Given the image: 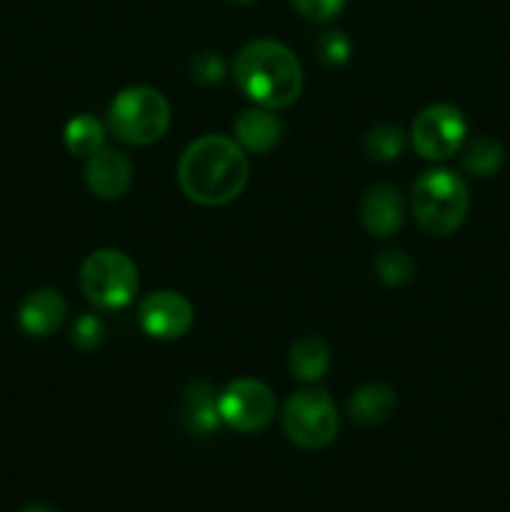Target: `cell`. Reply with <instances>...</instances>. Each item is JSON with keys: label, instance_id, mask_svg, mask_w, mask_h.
<instances>
[{"label": "cell", "instance_id": "obj_1", "mask_svg": "<svg viewBox=\"0 0 510 512\" xmlns=\"http://www.w3.org/2000/svg\"><path fill=\"white\" fill-rule=\"evenodd\" d=\"M248 175V155L228 135H203L193 140L178 163L180 190L205 208L233 203L248 185Z\"/></svg>", "mask_w": 510, "mask_h": 512}, {"label": "cell", "instance_id": "obj_2", "mask_svg": "<svg viewBox=\"0 0 510 512\" xmlns=\"http://www.w3.org/2000/svg\"><path fill=\"white\" fill-rule=\"evenodd\" d=\"M235 85L245 98L268 110L290 108L303 90V68L288 45L278 40H253L233 63Z\"/></svg>", "mask_w": 510, "mask_h": 512}, {"label": "cell", "instance_id": "obj_3", "mask_svg": "<svg viewBox=\"0 0 510 512\" xmlns=\"http://www.w3.org/2000/svg\"><path fill=\"white\" fill-rule=\"evenodd\" d=\"M410 205L425 233L450 235L463 225L470 208V195L453 170L438 168L415 180Z\"/></svg>", "mask_w": 510, "mask_h": 512}, {"label": "cell", "instance_id": "obj_4", "mask_svg": "<svg viewBox=\"0 0 510 512\" xmlns=\"http://www.w3.org/2000/svg\"><path fill=\"white\" fill-rule=\"evenodd\" d=\"M108 125L115 138L128 145H150L170 128V103L150 85L120 90L108 108Z\"/></svg>", "mask_w": 510, "mask_h": 512}, {"label": "cell", "instance_id": "obj_5", "mask_svg": "<svg viewBox=\"0 0 510 512\" xmlns=\"http://www.w3.org/2000/svg\"><path fill=\"white\" fill-rule=\"evenodd\" d=\"M138 285V268L120 250H95L85 258L83 268H80V288L95 308H125V305L133 303Z\"/></svg>", "mask_w": 510, "mask_h": 512}, {"label": "cell", "instance_id": "obj_6", "mask_svg": "<svg viewBox=\"0 0 510 512\" xmlns=\"http://www.w3.org/2000/svg\"><path fill=\"white\" fill-rule=\"evenodd\" d=\"M338 425V410L325 390H300L283 408V430L298 448H325L338 435Z\"/></svg>", "mask_w": 510, "mask_h": 512}, {"label": "cell", "instance_id": "obj_7", "mask_svg": "<svg viewBox=\"0 0 510 512\" xmlns=\"http://www.w3.org/2000/svg\"><path fill=\"white\" fill-rule=\"evenodd\" d=\"M465 135H468L465 115L448 103H435L420 110L410 130L415 153L425 160H445L455 155L463 148Z\"/></svg>", "mask_w": 510, "mask_h": 512}, {"label": "cell", "instance_id": "obj_8", "mask_svg": "<svg viewBox=\"0 0 510 512\" xmlns=\"http://www.w3.org/2000/svg\"><path fill=\"white\" fill-rule=\"evenodd\" d=\"M218 413L238 433H258L275 415V395L255 378H238L218 393Z\"/></svg>", "mask_w": 510, "mask_h": 512}, {"label": "cell", "instance_id": "obj_9", "mask_svg": "<svg viewBox=\"0 0 510 512\" xmlns=\"http://www.w3.org/2000/svg\"><path fill=\"white\" fill-rule=\"evenodd\" d=\"M138 323L150 338L178 340L193 328L195 310L185 295L175 290H158L140 303Z\"/></svg>", "mask_w": 510, "mask_h": 512}, {"label": "cell", "instance_id": "obj_10", "mask_svg": "<svg viewBox=\"0 0 510 512\" xmlns=\"http://www.w3.org/2000/svg\"><path fill=\"white\" fill-rule=\"evenodd\" d=\"M133 180V165L120 150L100 148L93 153L85 165V183L93 195L103 200H115L130 188Z\"/></svg>", "mask_w": 510, "mask_h": 512}, {"label": "cell", "instance_id": "obj_11", "mask_svg": "<svg viewBox=\"0 0 510 512\" xmlns=\"http://www.w3.org/2000/svg\"><path fill=\"white\" fill-rule=\"evenodd\" d=\"M405 220V203L393 185H373L360 200V223L373 238H390Z\"/></svg>", "mask_w": 510, "mask_h": 512}, {"label": "cell", "instance_id": "obj_12", "mask_svg": "<svg viewBox=\"0 0 510 512\" xmlns=\"http://www.w3.org/2000/svg\"><path fill=\"white\" fill-rule=\"evenodd\" d=\"M68 300L53 288H40L23 300L18 310V323L33 338H45L65 323Z\"/></svg>", "mask_w": 510, "mask_h": 512}, {"label": "cell", "instance_id": "obj_13", "mask_svg": "<svg viewBox=\"0 0 510 512\" xmlns=\"http://www.w3.org/2000/svg\"><path fill=\"white\" fill-rule=\"evenodd\" d=\"M283 123L268 108H250L235 120V143L250 153H268L280 143Z\"/></svg>", "mask_w": 510, "mask_h": 512}, {"label": "cell", "instance_id": "obj_14", "mask_svg": "<svg viewBox=\"0 0 510 512\" xmlns=\"http://www.w3.org/2000/svg\"><path fill=\"white\" fill-rule=\"evenodd\" d=\"M180 418L190 433L213 435L223 423L218 413V393H213V388L203 380L190 383L180 400Z\"/></svg>", "mask_w": 510, "mask_h": 512}, {"label": "cell", "instance_id": "obj_15", "mask_svg": "<svg viewBox=\"0 0 510 512\" xmlns=\"http://www.w3.org/2000/svg\"><path fill=\"white\" fill-rule=\"evenodd\" d=\"M395 410V393L383 383H368L355 390L348 400L350 420L363 428L388 420V415Z\"/></svg>", "mask_w": 510, "mask_h": 512}, {"label": "cell", "instance_id": "obj_16", "mask_svg": "<svg viewBox=\"0 0 510 512\" xmlns=\"http://www.w3.org/2000/svg\"><path fill=\"white\" fill-rule=\"evenodd\" d=\"M330 368V350L318 335H303L290 348V373L300 383H318Z\"/></svg>", "mask_w": 510, "mask_h": 512}, {"label": "cell", "instance_id": "obj_17", "mask_svg": "<svg viewBox=\"0 0 510 512\" xmlns=\"http://www.w3.org/2000/svg\"><path fill=\"white\" fill-rule=\"evenodd\" d=\"M65 148L73 155H85L90 158L93 153H98L105 143V128L95 115L80 113L75 118L68 120L63 130Z\"/></svg>", "mask_w": 510, "mask_h": 512}, {"label": "cell", "instance_id": "obj_18", "mask_svg": "<svg viewBox=\"0 0 510 512\" xmlns=\"http://www.w3.org/2000/svg\"><path fill=\"white\" fill-rule=\"evenodd\" d=\"M503 158V145L495 138H490V135H483V138H475L473 143L468 145V150H465L463 155V168L468 170L470 175H475V178H490V175L500 170Z\"/></svg>", "mask_w": 510, "mask_h": 512}, {"label": "cell", "instance_id": "obj_19", "mask_svg": "<svg viewBox=\"0 0 510 512\" xmlns=\"http://www.w3.org/2000/svg\"><path fill=\"white\" fill-rule=\"evenodd\" d=\"M365 155L375 163H390L403 155L405 148V135L398 125H378L365 135Z\"/></svg>", "mask_w": 510, "mask_h": 512}, {"label": "cell", "instance_id": "obj_20", "mask_svg": "<svg viewBox=\"0 0 510 512\" xmlns=\"http://www.w3.org/2000/svg\"><path fill=\"white\" fill-rule=\"evenodd\" d=\"M375 273L385 285H408L415 275V265L403 250H383L373 263Z\"/></svg>", "mask_w": 510, "mask_h": 512}, {"label": "cell", "instance_id": "obj_21", "mask_svg": "<svg viewBox=\"0 0 510 512\" xmlns=\"http://www.w3.org/2000/svg\"><path fill=\"white\" fill-rule=\"evenodd\" d=\"M350 50H353V43H350V38L340 28L325 30L315 40V55L328 68H340L343 63H348Z\"/></svg>", "mask_w": 510, "mask_h": 512}, {"label": "cell", "instance_id": "obj_22", "mask_svg": "<svg viewBox=\"0 0 510 512\" xmlns=\"http://www.w3.org/2000/svg\"><path fill=\"white\" fill-rule=\"evenodd\" d=\"M70 340L78 350L83 353H90V350L100 348L105 340V323L103 318L93 313H83L78 320H75L73 330H70Z\"/></svg>", "mask_w": 510, "mask_h": 512}, {"label": "cell", "instance_id": "obj_23", "mask_svg": "<svg viewBox=\"0 0 510 512\" xmlns=\"http://www.w3.org/2000/svg\"><path fill=\"white\" fill-rule=\"evenodd\" d=\"M225 75V63L218 53H198L190 60V78L200 85L220 83Z\"/></svg>", "mask_w": 510, "mask_h": 512}, {"label": "cell", "instance_id": "obj_24", "mask_svg": "<svg viewBox=\"0 0 510 512\" xmlns=\"http://www.w3.org/2000/svg\"><path fill=\"white\" fill-rule=\"evenodd\" d=\"M290 3L303 18L313 20V23H328L345 8V0H290Z\"/></svg>", "mask_w": 510, "mask_h": 512}, {"label": "cell", "instance_id": "obj_25", "mask_svg": "<svg viewBox=\"0 0 510 512\" xmlns=\"http://www.w3.org/2000/svg\"><path fill=\"white\" fill-rule=\"evenodd\" d=\"M20 512H58V510H55L53 505H48V503H30V505H25V508Z\"/></svg>", "mask_w": 510, "mask_h": 512}, {"label": "cell", "instance_id": "obj_26", "mask_svg": "<svg viewBox=\"0 0 510 512\" xmlns=\"http://www.w3.org/2000/svg\"><path fill=\"white\" fill-rule=\"evenodd\" d=\"M230 3H238V5H248V3H255V0H230Z\"/></svg>", "mask_w": 510, "mask_h": 512}]
</instances>
